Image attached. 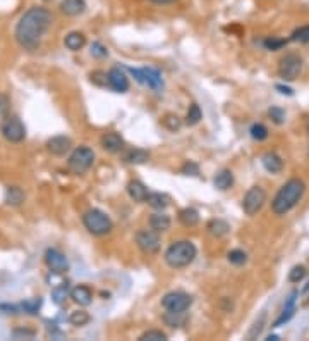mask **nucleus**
Instances as JSON below:
<instances>
[{
  "instance_id": "9d476101",
  "label": "nucleus",
  "mask_w": 309,
  "mask_h": 341,
  "mask_svg": "<svg viewBox=\"0 0 309 341\" xmlns=\"http://www.w3.org/2000/svg\"><path fill=\"white\" fill-rule=\"evenodd\" d=\"M162 305L170 312H184L192 305V296L184 291H170L162 298Z\"/></svg>"
},
{
  "instance_id": "473e14b6",
  "label": "nucleus",
  "mask_w": 309,
  "mask_h": 341,
  "mask_svg": "<svg viewBox=\"0 0 309 341\" xmlns=\"http://www.w3.org/2000/svg\"><path fill=\"white\" fill-rule=\"evenodd\" d=\"M265 322H267V314H261L260 319L256 320V322L252 324L251 329H249V333H247V340H256V338L260 336V334L263 333Z\"/></svg>"
},
{
  "instance_id": "f704fd0d",
  "label": "nucleus",
  "mask_w": 309,
  "mask_h": 341,
  "mask_svg": "<svg viewBox=\"0 0 309 341\" xmlns=\"http://www.w3.org/2000/svg\"><path fill=\"white\" fill-rule=\"evenodd\" d=\"M167 340V334L160 329H149L139 336V341H165Z\"/></svg>"
},
{
  "instance_id": "5fc2aeb1",
  "label": "nucleus",
  "mask_w": 309,
  "mask_h": 341,
  "mask_svg": "<svg viewBox=\"0 0 309 341\" xmlns=\"http://www.w3.org/2000/svg\"><path fill=\"white\" fill-rule=\"evenodd\" d=\"M308 131H309V122H308Z\"/></svg>"
},
{
  "instance_id": "09e8293b",
  "label": "nucleus",
  "mask_w": 309,
  "mask_h": 341,
  "mask_svg": "<svg viewBox=\"0 0 309 341\" xmlns=\"http://www.w3.org/2000/svg\"><path fill=\"white\" fill-rule=\"evenodd\" d=\"M275 88H277L280 93L288 95V97H292V95H294V90H292V88H288V87H285V85H277Z\"/></svg>"
},
{
  "instance_id": "49530a36",
  "label": "nucleus",
  "mask_w": 309,
  "mask_h": 341,
  "mask_svg": "<svg viewBox=\"0 0 309 341\" xmlns=\"http://www.w3.org/2000/svg\"><path fill=\"white\" fill-rule=\"evenodd\" d=\"M285 44H287L285 40H278V38H268V40H265V47H267L268 50H278V48H282Z\"/></svg>"
},
{
  "instance_id": "e433bc0d",
  "label": "nucleus",
  "mask_w": 309,
  "mask_h": 341,
  "mask_svg": "<svg viewBox=\"0 0 309 341\" xmlns=\"http://www.w3.org/2000/svg\"><path fill=\"white\" fill-rule=\"evenodd\" d=\"M251 136L258 141H263L268 138V128L261 122H256V124L251 126Z\"/></svg>"
},
{
  "instance_id": "3c124183",
  "label": "nucleus",
  "mask_w": 309,
  "mask_h": 341,
  "mask_svg": "<svg viewBox=\"0 0 309 341\" xmlns=\"http://www.w3.org/2000/svg\"><path fill=\"white\" fill-rule=\"evenodd\" d=\"M149 2H153V4L157 5H167V4H174L175 0H149Z\"/></svg>"
},
{
  "instance_id": "4be33fe9",
  "label": "nucleus",
  "mask_w": 309,
  "mask_h": 341,
  "mask_svg": "<svg viewBox=\"0 0 309 341\" xmlns=\"http://www.w3.org/2000/svg\"><path fill=\"white\" fill-rule=\"evenodd\" d=\"M84 44H86V36L82 35V33H79V31H71V33H69V35L64 38L65 48H69L71 52L81 50V48L84 47Z\"/></svg>"
},
{
  "instance_id": "7ed1b4c3",
  "label": "nucleus",
  "mask_w": 309,
  "mask_h": 341,
  "mask_svg": "<svg viewBox=\"0 0 309 341\" xmlns=\"http://www.w3.org/2000/svg\"><path fill=\"white\" fill-rule=\"evenodd\" d=\"M196 255H198V248H196V245L192 241H175L165 251V262L172 269H184V267L191 266L194 262Z\"/></svg>"
},
{
  "instance_id": "39448f33",
  "label": "nucleus",
  "mask_w": 309,
  "mask_h": 341,
  "mask_svg": "<svg viewBox=\"0 0 309 341\" xmlns=\"http://www.w3.org/2000/svg\"><path fill=\"white\" fill-rule=\"evenodd\" d=\"M95 162V152L89 147H78L71 154L67 165L74 174H84Z\"/></svg>"
},
{
  "instance_id": "864d4df0",
  "label": "nucleus",
  "mask_w": 309,
  "mask_h": 341,
  "mask_svg": "<svg viewBox=\"0 0 309 341\" xmlns=\"http://www.w3.org/2000/svg\"><path fill=\"white\" fill-rule=\"evenodd\" d=\"M304 290H309V283H308V284H306V288H304Z\"/></svg>"
},
{
  "instance_id": "c9c22d12",
  "label": "nucleus",
  "mask_w": 309,
  "mask_h": 341,
  "mask_svg": "<svg viewBox=\"0 0 309 341\" xmlns=\"http://www.w3.org/2000/svg\"><path fill=\"white\" fill-rule=\"evenodd\" d=\"M162 124H164L168 131H177V130H181L182 121L179 119V115L167 114V115H164V119H162Z\"/></svg>"
},
{
  "instance_id": "6e6d98bb",
  "label": "nucleus",
  "mask_w": 309,
  "mask_h": 341,
  "mask_svg": "<svg viewBox=\"0 0 309 341\" xmlns=\"http://www.w3.org/2000/svg\"><path fill=\"white\" fill-rule=\"evenodd\" d=\"M308 303H309V300H308Z\"/></svg>"
},
{
  "instance_id": "8fccbe9b",
  "label": "nucleus",
  "mask_w": 309,
  "mask_h": 341,
  "mask_svg": "<svg viewBox=\"0 0 309 341\" xmlns=\"http://www.w3.org/2000/svg\"><path fill=\"white\" fill-rule=\"evenodd\" d=\"M0 309H2V310H9L7 314H16V312H18V307H14V305H0Z\"/></svg>"
},
{
  "instance_id": "ea45409f",
  "label": "nucleus",
  "mask_w": 309,
  "mask_h": 341,
  "mask_svg": "<svg viewBox=\"0 0 309 341\" xmlns=\"http://www.w3.org/2000/svg\"><path fill=\"white\" fill-rule=\"evenodd\" d=\"M40 307H41V298H31V300H26L22 302V310L28 314H38Z\"/></svg>"
},
{
  "instance_id": "f8f14e48",
  "label": "nucleus",
  "mask_w": 309,
  "mask_h": 341,
  "mask_svg": "<svg viewBox=\"0 0 309 341\" xmlns=\"http://www.w3.org/2000/svg\"><path fill=\"white\" fill-rule=\"evenodd\" d=\"M108 87L117 91V93H125L129 90V79L122 69L112 68L108 71Z\"/></svg>"
},
{
  "instance_id": "6e6552de",
  "label": "nucleus",
  "mask_w": 309,
  "mask_h": 341,
  "mask_svg": "<svg viewBox=\"0 0 309 341\" xmlns=\"http://www.w3.org/2000/svg\"><path fill=\"white\" fill-rule=\"evenodd\" d=\"M136 245H138L143 253H158L162 247L160 233L155 229H139L136 233Z\"/></svg>"
},
{
  "instance_id": "37998d69",
  "label": "nucleus",
  "mask_w": 309,
  "mask_h": 341,
  "mask_svg": "<svg viewBox=\"0 0 309 341\" xmlns=\"http://www.w3.org/2000/svg\"><path fill=\"white\" fill-rule=\"evenodd\" d=\"M182 174H185V176H199L198 164H194V162L187 160L184 165H182Z\"/></svg>"
},
{
  "instance_id": "b1692460",
  "label": "nucleus",
  "mask_w": 309,
  "mask_h": 341,
  "mask_svg": "<svg viewBox=\"0 0 309 341\" xmlns=\"http://www.w3.org/2000/svg\"><path fill=\"white\" fill-rule=\"evenodd\" d=\"M179 221H181L182 226L185 227H194L199 223V212L192 207H185L179 212Z\"/></svg>"
},
{
  "instance_id": "603ef678",
  "label": "nucleus",
  "mask_w": 309,
  "mask_h": 341,
  "mask_svg": "<svg viewBox=\"0 0 309 341\" xmlns=\"http://www.w3.org/2000/svg\"><path fill=\"white\" fill-rule=\"evenodd\" d=\"M267 340H268V341H277L278 336H277V334H270V336H268Z\"/></svg>"
},
{
  "instance_id": "20e7f679",
  "label": "nucleus",
  "mask_w": 309,
  "mask_h": 341,
  "mask_svg": "<svg viewBox=\"0 0 309 341\" xmlns=\"http://www.w3.org/2000/svg\"><path fill=\"white\" fill-rule=\"evenodd\" d=\"M82 224L84 227L95 236H103L112 231L114 224H112V219L100 208H89V210L84 212L82 216Z\"/></svg>"
},
{
  "instance_id": "393cba45",
  "label": "nucleus",
  "mask_w": 309,
  "mask_h": 341,
  "mask_svg": "<svg viewBox=\"0 0 309 341\" xmlns=\"http://www.w3.org/2000/svg\"><path fill=\"white\" fill-rule=\"evenodd\" d=\"M206 229H208V233H210L213 238H224L228 234L230 226H228V223H225V221H222V219H213L208 223Z\"/></svg>"
},
{
  "instance_id": "cd10ccee",
  "label": "nucleus",
  "mask_w": 309,
  "mask_h": 341,
  "mask_svg": "<svg viewBox=\"0 0 309 341\" xmlns=\"http://www.w3.org/2000/svg\"><path fill=\"white\" fill-rule=\"evenodd\" d=\"M146 202H148L153 208H158V210H164V208H167L168 205H170V198L165 193H149Z\"/></svg>"
},
{
  "instance_id": "4468645a",
  "label": "nucleus",
  "mask_w": 309,
  "mask_h": 341,
  "mask_svg": "<svg viewBox=\"0 0 309 341\" xmlns=\"http://www.w3.org/2000/svg\"><path fill=\"white\" fill-rule=\"evenodd\" d=\"M102 147L103 150L110 152V154H119L121 150H124L125 141L121 135L112 131V133H105L102 136Z\"/></svg>"
},
{
  "instance_id": "f257e3e1",
  "label": "nucleus",
  "mask_w": 309,
  "mask_h": 341,
  "mask_svg": "<svg viewBox=\"0 0 309 341\" xmlns=\"http://www.w3.org/2000/svg\"><path fill=\"white\" fill-rule=\"evenodd\" d=\"M52 21H54V16L48 9L31 7L29 11H26L16 24L14 36L18 40V44L22 48L35 50L41 42L43 35L52 26Z\"/></svg>"
},
{
  "instance_id": "a19ab883",
  "label": "nucleus",
  "mask_w": 309,
  "mask_h": 341,
  "mask_svg": "<svg viewBox=\"0 0 309 341\" xmlns=\"http://www.w3.org/2000/svg\"><path fill=\"white\" fill-rule=\"evenodd\" d=\"M306 273H308V271H306L304 266H295L294 269L288 273V281H290V283H299V281L304 279Z\"/></svg>"
},
{
  "instance_id": "412c9836",
  "label": "nucleus",
  "mask_w": 309,
  "mask_h": 341,
  "mask_svg": "<svg viewBox=\"0 0 309 341\" xmlns=\"http://www.w3.org/2000/svg\"><path fill=\"white\" fill-rule=\"evenodd\" d=\"M189 320L187 314L184 312H170V310H167V314L164 316V322L167 324L168 327H172V329H179V327L185 326V322Z\"/></svg>"
},
{
  "instance_id": "2f4dec72",
  "label": "nucleus",
  "mask_w": 309,
  "mask_h": 341,
  "mask_svg": "<svg viewBox=\"0 0 309 341\" xmlns=\"http://www.w3.org/2000/svg\"><path fill=\"white\" fill-rule=\"evenodd\" d=\"M227 259H228V262L234 264V266H244V264L247 262V253H246L244 250H239V248H235V250L228 251Z\"/></svg>"
},
{
  "instance_id": "dca6fc26",
  "label": "nucleus",
  "mask_w": 309,
  "mask_h": 341,
  "mask_svg": "<svg viewBox=\"0 0 309 341\" xmlns=\"http://www.w3.org/2000/svg\"><path fill=\"white\" fill-rule=\"evenodd\" d=\"M261 162H263V167L271 174H278L282 169H284V160H282L280 155L275 154V152H267V154L261 157Z\"/></svg>"
},
{
  "instance_id": "f03ea898",
  "label": "nucleus",
  "mask_w": 309,
  "mask_h": 341,
  "mask_svg": "<svg viewBox=\"0 0 309 341\" xmlns=\"http://www.w3.org/2000/svg\"><path fill=\"white\" fill-rule=\"evenodd\" d=\"M304 191H306L304 181L299 180V178L288 180L277 191L273 202H271V210H273L275 216H285L287 212H290L301 202V198L304 197Z\"/></svg>"
},
{
  "instance_id": "9b49d317",
  "label": "nucleus",
  "mask_w": 309,
  "mask_h": 341,
  "mask_svg": "<svg viewBox=\"0 0 309 341\" xmlns=\"http://www.w3.org/2000/svg\"><path fill=\"white\" fill-rule=\"evenodd\" d=\"M45 264L48 266L50 271H54L57 274H64L69 271V262L62 251L55 250V248H48L45 251Z\"/></svg>"
},
{
  "instance_id": "aec40b11",
  "label": "nucleus",
  "mask_w": 309,
  "mask_h": 341,
  "mask_svg": "<svg viewBox=\"0 0 309 341\" xmlns=\"http://www.w3.org/2000/svg\"><path fill=\"white\" fill-rule=\"evenodd\" d=\"M170 217L167 216V214H162V212H157V214H153L151 217H149V227L155 231H158V233H165V231L170 229Z\"/></svg>"
},
{
  "instance_id": "c85d7f7f",
  "label": "nucleus",
  "mask_w": 309,
  "mask_h": 341,
  "mask_svg": "<svg viewBox=\"0 0 309 341\" xmlns=\"http://www.w3.org/2000/svg\"><path fill=\"white\" fill-rule=\"evenodd\" d=\"M5 202L9 205H21L24 202V191L18 186H9L5 193Z\"/></svg>"
},
{
  "instance_id": "a878e982",
  "label": "nucleus",
  "mask_w": 309,
  "mask_h": 341,
  "mask_svg": "<svg viewBox=\"0 0 309 341\" xmlns=\"http://www.w3.org/2000/svg\"><path fill=\"white\" fill-rule=\"evenodd\" d=\"M213 184H215V188L220 191L228 190V188L234 184V174H232V171L224 169V171L217 173V176H215V180H213Z\"/></svg>"
},
{
  "instance_id": "ddd939ff",
  "label": "nucleus",
  "mask_w": 309,
  "mask_h": 341,
  "mask_svg": "<svg viewBox=\"0 0 309 341\" xmlns=\"http://www.w3.org/2000/svg\"><path fill=\"white\" fill-rule=\"evenodd\" d=\"M46 148H48L50 154L57 155V157H62V155H65L72 148V141L69 136H62L61 135V136L50 138V140L46 141Z\"/></svg>"
},
{
  "instance_id": "7c9ffc66",
  "label": "nucleus",
  "mask_w": 309,
  "mask_h": 341,
  "mask_svg": "<svg viewBox=\"0 0 309 341\" xmlns=\"http://www.w3.org/2000/svg\"><path fill=\"white\" fill-rule=\"evenodd\" d=\"M201 119H203L201 107H199L198 104H191V107H189V111H187V115H185V124L196 126Z\"/></svg>"
},
{
  "instance_id": "79ce46f5",
  "label": "nucleus",
  "mask_w": 309,
  "mask_h": 341,
  "mask_svg": "<svg viewBox=\"0 0 309 341\" xmlns=\"http://www.w3.org/2000/svg\"><path fill=\"white\" fill-rule=\"evenodd\" d=\"M91 55L93 57H98V59H103V57H107L108 55V50L105 45H102L100 42H95V44L91 45Z\"/></svg>"
},
{
  "instance_id": "1a4fd4ad",
  "label": "nucleus",
  "mask_w": 309,
  "mask_h": 341,
  "mask_svg": "<svg viewBox=\"0 0 309 341\" xmlns=\"http://www.w3.org/2000/svg\"><path fill=\"white\" fill-rule=\"evenodd\" d=\"M302 71V57L297 54H287L280 59L278 64V74L285 81H294Z\"/></svg>"
},
{
  "instance_id": "f3484780",
  "label": "nucleus",
  "mask_w": 309,
  "mask_h": 341,
  "mask_svg": "<svg viewBox=\"0 0 309 341\" xmlns=\"http://www.w3.org/2000/svg\"><path fill=\"white\" fill-rule=\"evenodd\" d=\"M71 298L76 303H79V305L88 307L89 303L93 302V291L89 290L86 284H79V286H76L71 290Z\"/></svg>"
},
{
  "instance_id": "423d86ee",
  "label": "nucleus",
  "mask_w": 309,
  "mask_h": 341,
  "mask_svg": "<svg viewBox=\"0 0 309 341\" xmlns=\"http://www.w3.org/2000/svg\"><path fill=\"white\" fill-rule=\"evenodd\" d=\"M0 133L11 143H19L26 138V128L18 115H5L0 124Z\"/></svg>"
},
{
  "instance_id": "a211bd4d",
  "label": "nucleus",
  "mask_w": 309,
  "mask_h": 341,
  "mask_svg": "<svg viewBox=\"0 0 309 341\" xmlns=\"http://www.w3.org/2000/svg\"><path fill=\"white\" fill-rule=\"evenodd\" d=\"M127 193L134 202H146L149 191L144 183H141V181H138V180H132V181H129V184H127Z\"/></svg>"
},
{
  "instance_id": "5701e85b",
  "label": "nucleus",
  "mask_w": 309,
  "mask_h": 341,
  "mask_svg": "<svg viewBox=\"0 0 309 341\" xmlns=\"http://www.w3.org/2000/svg\"><path fill=\"white\" fill-rule=\"evenodd\" d=\"M143 74H144V85L153 90H160L164 87V81H162V76L157 69L151 68H143Z\"/></svg>"
},
{
  "instance_id": "c756f323",
  "label": "nucleus",
  "mask_w": 309,
  "mask_h": 341,
  "mask_svg": "<svg viewBox=\"0 0 309 341\" xmlns=\"http://www.w3.org/2000/svg\"><path fill=\"white\" fill-rule=\"evenodd\" d=\"M89 320H91V316H89L86 310H76V312H72L71 316H69V322H71L72 326H76V327L86 326Z\"/></svg>"
},
{
  "instance_id": "4c0bfd02",
  "label": "nucleus",
  "mask_w": 309,
  "mask_h": 341,
  "mask_svg": "<svg viewBox=\"0 0 309 341\" xmlns=\"http://www.w3.org/2000/svg\"><path fill=\"white\" fill-rule=\"evenodd\" d=\"M292 42H299V44H309V24L297 28L290 36Z\"/></svg>"
},
{
  "instance_id": "58836bf2",
  "label": "nucleus",
  "mask_w": 309,
  "mask_h": 341,
  "mask_svg": "<svg viewBox=\"0 0 309 341\" xmlns=\"http://www.w3.org/2000/svg\"><path fill=\"white\" fill-rule=\"evenodd\" d=\"M89 79H91V83H95L96 87H107L108 85V72L93 71L91 74H89Z\"/></svg>"
},
{
  "instance_id": "bb28decb",
  "label": "nucleus",
  "mask_w": 309,
  "mask_h": 341,
  "mask_svg": "<svg viewBox=\"0 0 309 341\" xmlns=\"http://www.w3.org/2000/svg\"><path fill=\"white\" fill-rule=\"evenodd\" d=\"M124 159L129 164H146L149 160V154L143 148H132L125 154Z\"/></svg>"
},
{
  "instance_id": "c03bdc74",
  "label": "nucleus",
  "mask_w": 309,
  "mask_h": 341,
  "mask_svg": "<svg viewBox=\"0 0 309 341\" xmlns=\"http://www.w3.org/2000/svg\"><path fill=\"white\" fill-rule=\"evenodd\" d=\"M268 114H270V117L273 119L275 124H282V122L285 121V112L282 111L280 107H271L270 111H268Z\"/></svg>"
},
{
  "instance_id": "de8ad7c7",
  "label": "nucleus",
  "mask_w": 309,
  "mask_h": 341,
  "mask_svg": "<svg viewBox=\"0 0 309 341\" xmlns=\"http://www.w3.org/2000/svg\"><path fill=\"white\" fill-rule=\"evenodd\" d=\"M35 334L36 333L33 329H16L14 333H12V336L14 338H33Z\"/></svg>"
},
{
  "instance_id": "6ab92c4d",
  "label": "nucleus",
  "mask_w": 309,
  "mask_h": 341,
  "mask_svg": "<svg viewBox=\"0 0 309 341\" xmlns=\"http://www.w3.org/2000/svg\"><path fill=\"white\" fill-rule=\"evenodd\" d=\"M61 11L65 16H79L86 11V2L84 0H62Z\"/></svg>"
},
{
  "instance_id": "0eeeda50",
  "label": "nucleus",
  "mask_w": 309,
  "mask_h": 341,
  "mask_svg": "<svg viewBox=\"0 0 309 341\" xmlns=\"http://www.w3.org/2000/svg\"><path fill=\"white\" fill-rule=\"evenodd\" d=\"M265 202H267V191H265L261 186H252V188H249L247 193L244 195V200H242V210H244L246 216L252 217L263 208Z\"/></svg>"
},
{
  "instance_id": "72a5a7b5",
  "label": "nucleus",
  "mask_w": 309,
  "mask_h": 341,
  "mask_svg": "<svg viewBox=\"0 0 309 341\" xmlns=\"http://www.w3.org/2000/svg\"><path fill=\"white\" fill-rule=\"evenodd\" d=\"M69 295H71V291H69L67 284H61V286L54 288V291H52V298H54V302L57 303V305H62Z\"/></svg>"
},
{
  "instance_id": "a18cd8bd",
  "label": "nucleus",
  "mask_w": 309,
  "mask_h": 341,
  "mask_svg": "<svg viewBox=\"0 0 309 341\" xmlns=\"http://www.w3.org/2000/svg\"><path fill=\"white\" fill-rule=\"evenodd\" d=\"M9 107H11V100L7 95L0 93V119H4L5 115H9Z\"/></svg>"
},
{
  "instance_id": "2eb2a0df",
  "label": "nucleus",
  "mask_w": 309,
  "mask_h": 341,
  "mask_svg": "<svg viewBox=\"0 0 309 341\" xmlns=\"http://www.w3.org/2000/svg\"><path fill=\"white\" fill-rule=\"evenodd\" d=\"M295 296H297V291H294V293H290V296H288V300L285 302L284 305V310H282L280 317H278L277 320L273 322V326L271 327H280L284 326L285 322H288V320L294 317V312H295Z\"/></svg>"
}]
</instances>
